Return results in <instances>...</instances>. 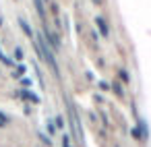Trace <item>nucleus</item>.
I'll return each mask as SVG.
<instances>
[{
    "instance_id": "obj_1",
    "label": "nucleus",
    "mask_w": 151,
    "mask_h": 147,
    "mask_svg": "<svg viewBox=\"0 0 151 147\" xmlns=\"http://www.w3.org/2000/svg\"><path fill=\"white\" fill-rule=\"evenodd\" d=\"M95 23L99 25V29H101V33H104V35H108V33H110V29H108V23H106L101 17H97V21H95Z\"/></svg>"
}]
</instances>
